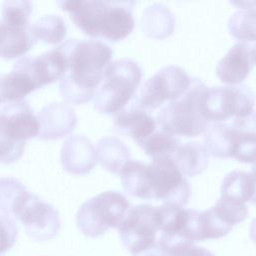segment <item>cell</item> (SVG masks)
Segmentation results:
<instances>
[{
    "label": "cell",
    "instance_id": "18",
    "mask_svg": "<svg viewBox=\"0 0 256 256\" xmlns=\"http://www.w3.org/2000/svg\"><path fill=\"white\" fill-rule=\"evenodd\" d=\"M171 159L183 176L193 177L207 167L208 152L204 145L198 142H189L180 144Z\"/></svg>",
    "mask_w": 256,
    "mask_h": 256
},
{
    "label": "cell",
    "instance_id": "26",
    "mask_svg": "<svg viewBox=\"0 0 256 256\" xmlns=\"http://www.w3.org/2000/svg\"><path fill=\"white\" fill-rule=\"evenodd\" d=\"M211 210L215 216L230 229H232L234 225L242 222L248 214L245 203L225 196H220Z\"/></svg>",
    "mask_w": 256,
    "mask_h": 256
},
{
    "label": "cell",
    "instance_id": "16",
    "mask_svg": "<svg viewBox=\"0 0 256 256\" xmlns=\"http://www.w3.org/2000/svg\"><path fill=\"white\" fill-rule=\"evenodd\" d=\"M252 62L249 45L234 44L216 66V75L222 83L235 85L241 83L249 74Z\"/></svg>",
    "mask_w": 256,
    "mask_h": 256
},
{
    "label": "cell",
    "instance_id": "31",
    "mask_svg": "<svg viewBox=\"0 0 256 256\" xmlns=\"http://www.w3.org/2000/svg\"><path fill=\"white\" fill-rule=\"evenodd\" d=\"M250 175H251V177L253 179V183H254V192H253V195H252V198H251L250 202L253 203V204H256V163L252 167Z\"/></svg>",
    "mask_w": 256,
    "mask_h": 256
},
{
    "label": "cell",
    "instance_id": "22",
    "mask_svg": "<svg viewBox=\"0 0 256 256\" xmlns=\"http://www.w3.org/2000/svg\"><path fill=\"white\" fill-rule=\"evenodd\" d=\"M254 192V183L250 173L236 170L228 173L221 184V196L243 203L250 202Z\"/></svg>",
    "mask_w": 256,
    "mask_h": 256
},
{
    "label": "cell",
    "instance_id": "32",
    "mask_svg": "<svg viewBox=\"0 0 256 256\" xmlns=\"http://www.w3.org/2000/svg\"><path fill=\"white\" fill-rule=\"evenodd\" d=\"M249 52H250V59L252 62V65L256 64V44L249 45Z\"/></svg>",
    "mask_w": 256,
    "mask_h": 256
},
{
    "label": "cell",
    "instance_id": "27",
    "mask_svg": "<svg viewBox=\"0 0 256 256\" xmlns=\"http://www.w3.org/2000/svg\"><path fill=\"white\" fill-rule=\"evenodd\" d=\"M28 192L25 185L13 177L0 178V211L7 216H13V212Z\"/></svg>",
    "mask_w": 256,
    "mask_h": 256
},
{
    "label": "cell",
    "instance_id": "8",
    "mask_svg": "<svg viewBox=\"0 0 256 256\" xmlns=\"http://www.w3.org/2000/svg\"><path fill=\"white\" fill-rule=\"evenodd\" d=\"M254 105V92L245 85L206 87L201 97L203 116L207 121L217 123L245 116L253 111Z\"/></svg>",
    "mask_w": 256,
    "mask_h": 256
},
{
    "label": "cell",
    "instance_id": "5",
    "mask_svg": "<svg viewBox=\"0 0 256 256\" xmlns=\"http://www.w3.org/2000/svg\"><path fill=\"white\" fill-rule=\"evenodd\" d=\"M206 87L200 79L191 78L188 90L160 111L157 120L161 129L186 137L202 134L209 124L201 110V97Z\"/></svg>",
    "mask_w": 256,
    "mask_h": 256
},
{
    "label": "cell",
    "instance_id": "1",
    "mask_svg": "<svg viewBox=\"0 0 256 256\" xmlns=\"http://www.w3.org/2000/svg\"><path fill=\"white\" fill-rule=\"evenodd\" d=\"M66 61V71L59 79V91L69 103L89 101L103 80L113 56L110 46L94 39H68L59 46Z\"/></svg>",
    "mask_w": 256,
    "mask_h": 256
},
{
    "label": "cell",
    "instance_id": "3",
    "mask_svg": "<svg viewBox=\"0 0 256 256\" xmlns=\"http://www.w3.org/2000/svg\"><path fill=\"white\" fill-rule=\"evenodd\" d=\"M139 64L122 58L111 62L104 72L103 84L94 95V107L103 114L115 115L126 107L142 79Z\"/></svg>",
    "mask_w": 256,
    "mask_h": 256
},
{
    "label": "cell",
    "instance_id": "9",
    "mask_svg": "<svg viewBox=\"0 0 256 256\" xmlns=\"http://www.w3.org/2000/svg\"><path fill=\"white\" fill-rule=\"evenodd\" d=\"M150 199L182 207L191 195V186L170 157L152 159L148 165Z\"/></svg>",
    "mask_w": 256,
    "mask_h": 256
},
{
    "label": "cell",
    "instance_id": "28",
    "mask_svg": "<svg viewBox=\"0 0 256 256\" xmlns=\"http://www.w3.org/2000/svg\"><path fill=\"white\" fill-rule=\"evenodd\" d=\"M33 4L30 1H5L2 4L1 14L3 18L18 23L29 24Z\"/></svg>",
    "mask_w": 256,
    "mask_h": 256
},
{
    "label": "cell",
    "instance_id": "24",
    "mask_svg": "<svg viewBox=\"0 0 256 256\" xmlns=\"http://www.w3.org/2000/svg\"><path fill=\"white\" fill-rule=\"evenodd\" d=\"M180 144L175 135L160 128L142 141L139 146L143 148L146 155L155 159L160 157L171 158Z\"/></svg>",
    "mask_w": 256,
    "mask_h": 256
},
{
    "label": "cell",
    "instance_id": "17",
    "mask_svg": "<svg viewBox=\"0 0 256 256\" xmlns=\"http://www.w3.org/2000/svg\"><path fill=\"white\" fill-rule=\"evenodd\" d=\"M114 127L117 131L133 138L139 145L155 132L156 121L145 110L131 106L114 115Z\"/></svg>",
    "mask_w": 256,
    "mask_h": 256
},
{
    "label": "cell",
    "instance_id": "21",
    "mask_svg": "<svg viewBox=\"0 0 256 256\" xmlns=\"http://www.w3.org/2000/svg\"><path fill=\"white\" fill-rule=\"evenodd\" d=\"M119 174L122 186L129 195L141 199H150L148 164L129 161L124 165Z\"/></svg>",
    "mask_w": 256,
    "mask_h": 256
},
{
    "label": "cell",
    "instance_id": "15",
    "mask_svg": "<svg viewBox=\"0 0 256 256\" xmlns=\"http://www.w3.org/2000/svg\"><path fill=\"white\" fill-rule=\"evenodd\" d=\"M36 41L30 23L22 24L3 17L0 20V57L12 59L22 56Z\"/></svg>",
    "mask_w": 256,
    "mask_h": 256
},
{
    "label": "cell",
    "instance_id": "20",
    "mask_svg": "<svg viewBox=\"0 0 256 256\" xmlns=\"http://www.w3.org/2000/svg\"><path fill=\"white\" fill-rule=\"evenodd\" d=\"M36 89L29 76L15 66L11 72L0 74V103L22 100Z\"/></svg>",
    "mask_w": 256,
    "mask_h": 256
},
{
    "label": "cell",
    "instance_id": "14",
    "mask_svg": "<svg viewBox=\"0 0 256 256\" xmlns=\"http://www.w3.org/2000/svg\"><path fill=\"white\" fill-rule=\"evenodd\" d=\"M61 165L64 170L72 174H87L97 163L96 148L83 135L68 137L61 148Z\"/></svg>",
    "mask_w": 256,
    "mask_h": 256
},
{
    "label": "cell",
    "instance_id": "30",
    "mask_svg": "<svg viewBox=\"0 0 256 256\" xmlns=\"http://www.w3.org/2000/svg\"><path fill=\"white\" fill-rule=\"evenodd\" d=\"M173 256H214V255L208 249L200 246H194L192 244L181 249Z\"/></svg>",
    "mask_w": 256,
    "mask_h": 256
},
{
    "label": "cell",
    "instance_id": "11",
    "mask_svg": "<svg viewBox=\"0 0 256 256\" xmlns=\"http://www.w3.org/2000/svg\"><path fill=\"white\" fill-rule=\"evenodd\" d=\"M13 216L20 220L27 234L36 240H50L60 229L57 210L29 191L17 204Z\"/></svg>",
    "mask_w": 256,
    "mask_h": 256
},
{
    "label": "cell",
    "instance_id": "29",
    "mask_svg": "<svg viewBox=\"0 0 256 256\" xmlns=\"http://www.w3.org/2000/svg\"><path fill=\"white\" fill-rule=\"evenodd\" d=\"M18 229L14 220L7 215H0V254L10 250L17 240Z\"/></svg>",
    "mask_w": 256,
    "mask_h": 256
},
{
    "label": "cell",
    "instance_id": "2",
    "mask_svg": "<svg viewBox=\"0 0 256 256\" xmlns=\"http://www.w3.org/2000/svg\"><path fill=\"white\" fill-rule=\"evenodd\" d=\"M57 4L84 34L117 42L134 29L132 2L99 0H65Z\"/></svg>",
    "mask_w": 256,
    "mask_h": 256
},
{
    "label": "cell",
    "instance_id": "7",
    "mask_svg": "<svg viewBox=\"0 0 256 256\" xmlns=\"http://www.w3.org/2000/svg\"><path fill=\"white\" fill-rule=\"evenodd\" d=\"M129 206L128 199L121 193L102 192L80 206L76 215L77 226L88 237L101 236L109 228H118Z\"/></svg>",
    "mask_w": 256,
    "mask_h": 256
},
{
    "label": "cell",
    "instance_id": "4",
    "mask_svg": "<svg viewBox=\"0 0 256 256\" xmlns=\"http://www.w3.org/2000/svg\"><path fill=\"white\" fill-rule=\"evenodd\" d=\"M37 116L27 101L9 102L0 110V163L20 159L26 140L38 136Z\"/></svg>",
    "mask_w": 256,
    "mask_h": 256
},
{
    "label": "cell",
    "instance_id": "19",
    "mask_svg": "<svg viewBox=\"0 0 256 256\" xmlns=\"http://www.w3.org/2000/svg\"><path fill=\"white\" fill-rule=\"evenodd\" d=\"M97 161L111 173L119 174L124 165L130 160L128 147L116 137L100 139L96 147Z\"/></svg>",
    "mask_w": 256,
    "mask_h": 256
},
{
    "label": "cell",
    "instance_id": "23",
    "mask_svg": "<svg viewBox=\"0 0 256 256\" xmlns=\"http://www.w3.org/2000/svg\"><path fill=\"white\" fill-rule=\"evenodd\" d=\"M228 30L241 43L256 44V8L248 7L235 12L228 21Z\"/></svg>",
    "mask_w": 256,
    "mask_h": 256
},
{
    "label": "cell",
    "instance_id": "25",
    "mask_svg": "<svg viewBox=\"0 0 256 256\" xmlns=\"http://www.w3.org/2000/svg\"><path fill=\"white\" fill-rule=\"evenodd\" d=\"M32 33L36 39L49 44L60 43L67 34L65 21L58 15L49 14L39 18L32 26Z\"/></svg>",
    "mask_w": 256,
    "mask_h": 256
},
{
    "label": "cell",
    "instance_id": "13",
    "mask_svg": "<svg viewBox=\"0 0 256 256\" xmlns=\"http://www.w3.org/2000/svg\"><path fill=\"white\" fill-rule=\"evenodd\" d=\"M38 137L53 140L71 133L77 124V116L68 105L60 102L45 105L37 115Z\"/></svg>",
    "mask_w": 256,
    "mask_h": 256
},
{
    "label": "cell",
    "instance_id": "10",
    "mask_svg": "<svg viewBox=\"0 0 256 256\" xmlns=\"http://www.w3.org/2000/svg\"><path fill=\"white\" fill-rule=\"evenodd\" d=\"M191 78L186 71L175 65L161 68L142 85L135 106L142 110H153L182 96L190 87Z\"/></svg>",
    "mask_w": 256,
    "mask_h": 256
},
{
    "label": "cell",
    "instance_id": "6",
    "mask_svg": "<svg viewBox=\"0 0 256 256\" xmlns=\"http://www.w3.org/2000/svg\"><path fill=\"white\" fill-rule=\"evenodd\" d=\"M118 230L123 245L132 256H166L159 244L157 207L140 204L130 208Z\"/></svg>",
    "mask_w": 256,
    "mask_h": 256
},
{
    "label": "cell",
    "instance_id": "33",
    "mask_svg": "<svg viewBox=\"0 0 256 256\" xmlns=\"http://www.w3.org/2000/svg\"><path fill=\"white\" fill-rule=\"evenodd\" d=\"M250 237L256 243V218L251 222L250 225Z\"/></svg>",
    "mask_w": 256,
    "mask_h": 256
},
{
    "label": "cell",
    "instance_id": "12",
    "mask_svg": "<svg viewBox=\"0 0 256 256\" xmlns=\"http://www.w3.org/2000/svg\"><path fill=\"white\" fill-rule=\"evenodd\" d=\"M229 158L243 163H256V112L236 117L225 126Z\"/></svg>",
    "mask_w": 256,
    "mask_h": 256
}]
</instances>
